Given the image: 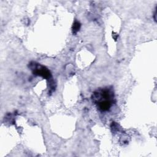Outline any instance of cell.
<instances>
[{"mask_svg": "<svg viewBox=\"0 0 157 157\" xmlns=\"http://www.w3.org/2000/svg\"><path fill=\"white\" fill-rule=\"evenodd\" d=\"M91 98L99 110L105 112L110 109L114 102V93L112 88L106 87L95 91Z\"/></svg>", "mask_w": 157, "mask_h": 157, "instance_id": "1", "label": "cell"}, {"mask_svg": "<svg viewBox=\"0 0 157 157\" xmlns=\"http://www.w3.org/2000/svg\"><path fill=\"white\" fill-rule=\"evenodd\" d=\"M29 67L34 75H40L46 79L50 78L52 76L50 72L45 67L35 62H31L29 64Z\"/></svg>", "mask_w": 157, "mask_h": 157, "instance_id": "2", "label": "cell"}, {"mask_svg": "<svg viewBox=\"0 0 157 157\" xmlns=\"http://www.w3.org/2000/svg\"><path fill=\"white\" fill-rule=\"evenodd\" d=\"M80 28V23L78 21H75L74 25H73V26H72L73 33L74 34L77 33L79 31Z\"/></svg>", "mask_w": 157, "mask_h": 157, "instance_id": "3", "label": "cell"}]
</instances>
